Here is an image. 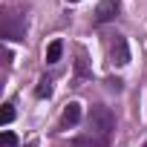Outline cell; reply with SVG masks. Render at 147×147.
<instances>
[{"label":"cell","instance_id":"obj_1","mask_svg":"<svg viewBox=\"0 0 147 147\" xmlns=\"http://www.w3.org/2000/svg\"><path fill=\"white\" fill-rule=\"evenodd\" d=\"M113 130H115V115H113V110H110V107H101V104L92 107V110H90V133L98 136V138H104V141H110Z\"/></svg>","mask_w":147,"mask_h":147},{"label":"cell","instance_id":"obj_2","mask_svg":"<svg viewBox=\"0 0 147 147\" xmlns=\"http://www.w3.org/2000/svg\"><path fill=\"white\" fill-rule=\"evenodd\" d=\"M107 49H110V61H113L115 66H127V63H130V46H127V38L113 35Z\"/></svg>","mask_w":147,"mask_h":147},{"label":"cell","instance_id":"obj_3","mask_svg":"<svg viewBox=\"0 0 147 147\" xmlns=\"http://www.w3.org/2000/svg\"><path fill=\"white\" fill-rule=\"evenodd\" d=\"M23 29H26V23L18 20L15 12L3 15V38H9V40H23Z\"/></svg>","mask_w":147,"mask_h":147},{"label":"cell","instance_id":"obj_4","mask_svg":"<svg viewBox=\"0 0 147 147\" xmlns=\"http://www.w3.org/2000/svg\"><path fill=\"white\" fill-rule=\"evenodd\" d=\"M115 15H118V3H115V0H101L98 9H95V20L98 23H110Z\"/></svg>","mask_w":147,"mask_h":147},{"label":"cell","instance_id":"obj_5","mask_svg":"<svg viewBox=\"0 0 147 147\" xmlns=\"http://www.w3.org/2000/svg\"><path fill=\"white\" fill-rule=\"evenodd\" d=\"M78 121H81V104L78 101H69L63 107V113H61V124L63 127H72V124H78Z\"/></svg>","mask_w":147,"mask_h":147},{"label":"cell","instance_id":"obj_6","mask_svg":"<svg viewBox=\"0 0 147 147\" xmlns=\"http://www.w3.org/2000/svg\"><path fill=\"white\" fill-rule=\"evenodd\" d=\"M107 144H110V141H104V138H98V136H92V133L72 138V147H107Z\"/></svg>","mask_w":147,"mask_h":147},{"label":"cell","instance_id":"obj_7","mask_svg":"<svg viewBox=\"0 0 147 147\" xmlns=\"http://www.w3.org/2000/svg\"><path fill=\"white\" fill-rule=\"evenodd\" d=\"M61 52H63V43L61 40H52L49 49H46V63H58L61 61Z\"/></svg>","mask_w":147,"mask_h":147},{"label":"cell","instance_id":"obj_8","mask_svg":"<svg viewBox=\"0 0 147 147\" xmlns=\"http://www.w3.org/2000/svg\"><path fill=\"white\" fill-rule=\"evenodd\" d=\"M35 95H38V98H49V95H52V81H49V78H40Z\"/></svg>","mask_w":147,"mask_h":147},{"label":"cell","instance_id":"obj_9","mask_svg":"<svg viewBox=\"0 0 147 147\" xmlns=\"http://www.w3.org/2000/svg\"><path fill=\"white\" fill-rule=\"evenodd\" d=\"M18 144V136L12 130H3V136H0V147H15Z\"/></svg>","mask_w":147,"mask_h":147},{"label":"cell","instance_id":"obj_10","mask_svg":"<svg viewBox=\"0 0 147 147\" xmlns=\"http://www.w3.org/2000/svg\"><path fill=\"white\" fill-rule=\"evenodd\" d=\"M12 118H15V107H12V104H3V118H0V121H3V124H12Z\"/></svg>","mask_w":147,"mask_h":147},{"label":"cell","instance_id":"obj_11","mask_svg":"<svg viewBox=\"0 0 147 147\" xmlns=\"http://www.w3.org/2000/svg\"><path fill=\"white\" fill-rule=\"evenodd\" d=\"M69 3H78V0H69Z\"/></svg>","mask_w":147,"mask_h":147},{"label":"cell","instance_id":"obj_12","mask_svg":"<svg viewBox=\"0 0 147 147\" xmlns=\"http://www.w3.org/2000/svg\"><path fill=\"white\" fill-rule=\"evenodd\" d=\"M144 147H147V144H144Z\"/></svg>","mask_w":147,"mask_h":147}]
</instances>
